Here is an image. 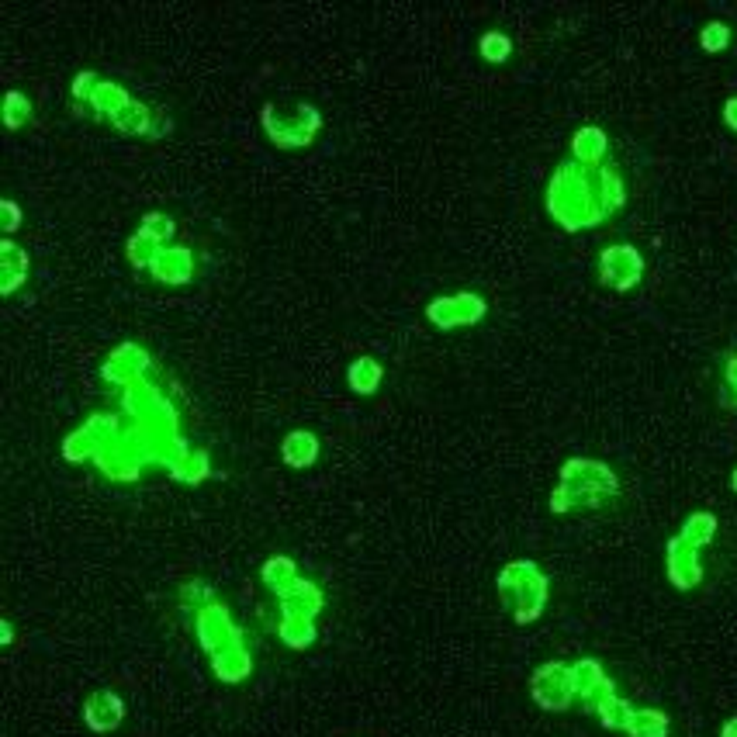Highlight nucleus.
<instances>
[{"mask_svg": "<svg viewBox=\"0 0 737 737\" xmlns=\"http://www.w3.org/2000/svg\"><path fill=\"white\" fill-rule=\"evenodd\" d=\"M277 606H281V616H308V620H315V616L322 613V606H326V596H322V589L312 578H298V582L277 599Z\"/></svg>", "mask_w": 737, "mask_h": 737, "instance_id": "17", "label": "nucleus"}, {"mask_svg": "<svg viewBox=\"0 0 737 737\" xmlns=\"http://www.w3.org/2000/svg\"><path fill=\"white\" fill-rule=\"evenodd\" d=\"M260 125L277 149H302L319 135L322 115L315 104H298L295 111H277L274 104L260 108Z\"/></svg>", "mask_w": 737, "mask_h": 737, "instance_id": "4", "label": "nucleus"}, {"mask_svg": "<svg viewBox=\"0 0 737 737\" xmlns=\"http://www.w3.org/2000/svg\"><path fill=\"white\" fill-rule=\"evenodd\" d=\"M149 274L160 284H187L194 277V253L187 250V246H163V250L156 253Z\"/></svg>", "mask_w": 737, "mask_h": 737, "instance_id": "15", "label": "nucleus"}, {"mask_svg": "<svg viewBox=\"0 0 737 737\" xmlns=\"http://www.w3.org/2000/svg\"><path fill=\"white\" fill-rule=\"evenodd\" d=\"M118 433H122V419H118L115 412H94L84 426H77V430L63 440V457L70 464L97 461V454H101Z\"/></svg>", "mask_w": 737, "mask_h": 737, "instance_id": "5", "label": "nucleus"}, {"mask_svg": "<svg viewBox=\"0 0 737 737\" xmlns=\"http://www.w3.org/2000/svg\"><path fill=\"white\" fill-rule=\"evenodd\" d=\"M620 495V478L606 461L596 457H571L558 471V488L551 492V513H578V509H599L606 499Z\"/></svg>", "mask_w": 737, "mask_h": 737, "instance_id": "2", "label": "nucleus"}, {"mask_svg": "<svg viewBox=\"0 0 737 737\" xmlns=\"http://www.w3.org/2000/svg\"><path fill=\"white\" fill-rule=\"evenodd\" d=\"M194 634H198V644L208 651V658L225 648H236V644H246L243 641V627H239L236 620H232L229 606L225 603H212L208 609H201L198 616H194Z\"/></svg>", "mask_w": 737, "mask_h": 737, "instance_id": "8", "label": "nucleus"}, {"mask_svg": "<svg viewBox=\"0 0 737 737\" xmlns=\"http://www.w3.org/2000/svg\"><path fill=\"white\" fill-rule=\"evenodd\" d=\"M727 45H731V25H727V21H706V25L699 28V49L703 52L717 56Z\"/></svg>", "mask_w": 737, "mask_h": 737, "instance_id": "34", "label": "nucleus"}, {"mask_svg": "<svg viewBox=\"0 0 737 737\" xmlns=\"http://www.w3.org/2000/svg\"><path fill=\"white\" fill-rule=\"evenodd\" d=\"M623 734H627V737H668V734H672V720H668L665 710H654V706H637Z\"/></svg>", "mask_w": 737, "mask_h": 737, "instance_id": "22", "label": "nucleus"}, {"mask_svg": "<svg viewBox=\"0 0 737 737\" xmlns=\"http://www.w3.org/2000/svg\"><path fill=\"white\" fill-rule=\"evenodd\" d=\"M129 104H132L129 90H125L122 84H115V80H101L94 90V97H90V111H94L97 118H108V122L122 108H129Z\"/></svg>", "mask_w": 737, "mask_h": 737, "instance_id": "21", "label": "nucleus"}, {"mask_svg": "<svg viewBox=\"0 0 737 737\" xmlns=\"http://www.w3.org/2000/svg\"><path fill=\"white\" fill-rule=\"evenodd\" d=\"M149 371H153V357H149V350L139 347V343H118V347L108 353V360L101 364V378L122 391L146 381Z\"/></svg>", "mask_w": 737, "mask_h": 737, "instance_id": "10", "label": "nucleus"}, {"mask_svg": "<svg viewBox=\"0 0 737 737\" xmlns=\"http://www.w3.org/2000/svg\"><path fill=\"white\" fill-rule=\"evenodd\" d=\"M499 585L502 603L513 609V620L526 627V623H537L547 609V596H551V582L540 571L537 561H509L506 568L495 578Z\"/></svg>", "mask_w": 737, "mask_h": 737, "instance_id": "3", "label": "nucleus"}, {"mask_svg": "<svg viewBox=\"0 0 737 737\" xmlns=\"http://www.w3.org/2000/svg\"><path fill=\"white\" fill-rule=\"evenodd\" d=\"M665 571H668V582L682 592L696 589V585L703 582V561H699V551L693 544H686L679 533L665 544Z\"/></svg>", "mask_w": 737, "mask_h": 737, "instance_id": "12", "label": "nucleus"}, {"mask_svg": "<svg viewBox=\"0 0 737 737\" xmlns=\"http://www.w3.org/2000/svg\"><path fill=\"white\" fill-rule=\"evenodd\" d=\"M139 232H146L153 243L170 246V239L177 236V222L167 212H146V215H142V222H139Z\"/></svg>", "mask_w": 737, "mask_h": 737, "instance_id": "32", "label": "nucleus"}, {"mask_svg": "<svg viewBox=\"0 0 737 737\" xmlns=\"http://www.w3.org/2000/svg\"><path fill=\"white\" fill-rule=\"evenodd\" d=\"M212 603H218L215 599V589L208 582H201V578H194V582H184L180 585V606L191 609L194 616L201 613V609H208Z\"/></svg>", "mask_w": 737, "mask_h": 737, "instance_id": "33", "label": "nucleus"}, {"mask_svg": "<svg viewBox=\"0 0 737 737\" xmlns=\"http://www.w3.org/2000/svg\"><path fill=\"white\" fill-rule=\"evenodd\" d=\"M122 720H125V703H122V696L111 693V689H97V693H90L84 699V724L94 734L118 731Z\"/></svg>", "mask_w": 737, "mask_h": 737, "instance_id": "13", "label": "nucleus"}, {"mask_svg": "<svg viewBox=\"0 0 737 737\" xmlns=\"http://www.w3.org/2000/svg\"><path fill=\"white\" fill-rule=\"evenodd\" d=\"M163 246L160 243H153V239L146 236V232H139L135 229L129 239H125V257H129V263L135 270H149L153 267V260H156V253H160Z\"/></svg>", "mask_w": 737, "mask_h": 737, "instance_id": "30", "label": "nucleus"}, {"mask_svg": "<svg viewBox=\"0 0 737 737\" xmlns=\"http://www.w3.org/2000/svg\"><path fill=\"white\" fill-rule=\"evenodd\" d=\"M21 218H25V215H21V205H18V201H14V198H4V201H0V225H4V236H7V239H11L14 232L21 229Z\"/></svg>", "mask_w": 737, "mask_h": 737, "instance_id": "37", "label": "nucleus"}, {"mask_svg": "<svg viewBox=\"0 0 737 737\" xmlns=\"http://www.w3.org/2000/svg\"><path fill=\"white\" fill-rule=\"evenodd\" d=\"M731 492H734V495H737V468H734V471H731Z\"/></svg>", "mask_w": 737, "mask_h": 737, "instance_id": "43", "label": "nucleus"}, {"mask_svg": "<svg viewBox=\"0 0 737 737\" xmlns=\"http://www.w3.org/2000/svg\"><path fill=\"white\" fill-rule=\"evenodd\" d=\"M724 125L731 132H737V97H727L724 101Z\"/></svg>", "mask_w": 737, "mask_h": 737, "instance_id": "40", "label": "nucleus"}, {"mask_svg": "<svg viewBox=\"0 0 737 737\" xmlns=\"http://www.w3.org/2000/svg\"><path fill=\"white\" fill-rule=\"evenodd\" d=\"M281 457H284V464L295 471L312 468V464L319 461V436L312 430H291L281 440Z\"/></svg>", "mask_w": 737, "mask_h": 737, "instance_id": "19", "label": "nucleus"}, {"mask_svg": "<svg viewBox=\"0 0 737 737\" xmlns=\"http://www.w3.org/2000/svg\"><path fill=\"white\" fill-rule=\"evenodd\" d=\"M571 675H575V693L589 713H596L609 696H616V682L609 679L606 668L596 658H578L571 665Z\"/></svg>", "mask_w": 737, "mask_h": 737, "instance_id": "11", "label": "nucleus"}, {"mask_svg": "<svg viewBox=\"0 0 737 737\" xmlns=\"http://www.w3.org/2000/svg\"><path fill=\"white\" fill-rule=\"evenodd\" d=\"M634 710H637V706L630 703V699L609 696L606 703L596 710V717H599V724H603L606 731H627V724H630V717H634Z\"/></svg>", "mask_w": 737, "mask_h": 737, "instance_id": "29", "label": "nucleus"}, {"mask_svg": "<svg viewBox=\"0 0 737 737\" xmlns=\"http://www.w3.org/2000/svg\"><path fill=\"white\" fill-rule=\"evenodd\" d=\"M530 696H533V703L547 713L568 710L578 699L571 665H564V661H547V665H540L537 672L530 675Z\"/></svg>", "mask_w": 737, "mask_h": 737, "instance_id": "6", "label": "nucleus"}, {"mask_svg": "<svg viewBox=\"0 0 737 737\" xmlns=\"http://www.w3.org/2000/svg\"><path fill=\"white\" fill-rule=\"evenodd\" d=\"M724 391H731L737 398V347L724 353Z\"/></svg>", "mask_w": 737, "mask_h": 737, "instance_id": "38", "label": "nucleus"}, {"mask_svg": "<svg viewBox=\"0 0 737 737\" xmlns=\"http://www.w3.org/2000/svg\"><path fill=\"white\" fill-rule=\"evenodd\" d=\"M381 381H385V371H381V364L374 357H357L347 367V385L357 395H374L381 388Z\"/></svg>", "mask_w": 737, "mask_h": 737, "instance_id": "23", "label": "nucleus"}, {"mask_svg": "<svg viewBox=\"0 0 737 737\" xmlns=\"http://www.w3.org/2000/svg\"><path fill=\"white\" fill-rule=\"evenodd\" d=\"M260 578H263V585H267L270 592H274L277 599L284 596V592L291 589V585L298 582V564L288 558V554H274V558H267L263 561V568H260Z\"/></svg>", "mask_w": 737, "mask_h": 737, "instance_id": "20", "label": "nucleus"}, {"mask_svg": "<svg viewBox=\"0 0 737 737\" xmlns=\"http://www.w3.org/2000/svg\"><path fill=\"white\" fill-rule=\"evenodd\" d=\"M32 122V101L25 90H7L4 94V125L11 132H18L21 125Z\"/></svg>", "mask_w": 737, "mask_h": 737, "instance_id": "31", "label": "nucleus"}, {"mask_svg": "<svg viewBox=\"0 0 737 737\" xmlns=\"http://www.w3.org/2000/svg\"><path fill=\"white\" fill-rule=\"evenodd\" d=\"M547 212L568 232L603 225L609 212L603 208V198H599L596 170H585L582 163L564 160L554 170L551 184H547Z\"/></svg>", "mask_w": 737, "mask_h": 737, "instance_id": "1", "label": "nucleus"}, {"mask_svg": "<svg viewBox=\"0 0 737 737\" xmlns=\"http://www.w3.org/2000/svg\"><path fill=\"white\" fill-rule=\"evenodd\" d=\"M641 277H644V257L637 253V246L616 243L599 253V281H603L606 288L630 291L641 284Z\"/></svg>", "mask_w": 737, "mask_h": 737, "instance_id": "9", "label": "nucleus"}, {"mask_svg": "<svg viewBox=\"0 0 737 737\" xmlns=\"http://www.w3.org/2000/svg\"><path fill=\"white\" fill-rule=\"evenodd\" d=\"M596 180H599V198H603V208L609 215H616L623 205H627V184H623V174L613 167V163H606V167L596 170Z\"/></svg>", "mask_w": 737, "mask_h": 737, "instance_id": "26", "label": "nucleus"}, {"mask_svg": "<svg viewBox=\"0 0 737 737\" xmlns=\"http://www.w3.org/2000/svg\"><path fill=\"white\" fill-rule=\"evenodd\" d=\"M488 315V302L478 291H457V295H440L426 305V319L433 322L436 329L450 333V329H464V326H478Z\"/></svg>", "mask_w": 737, "mask_h": 737, "instance_id": "7", "label": "nucleus"}, {"mask_svg": "<svg viewBox=\"0 0 737 737\" xmlns=\"http://www.w3.org/2000/svg\"><path fill=\"white\" fill-rule=\"evenodd\" d=\"M720 737H737V717L724 720V727H720Z\"/></svg>", "mask_w": 737, "mask_h": 737, "instance_id": "42", "label": "nucleus"}, {"mask_svg": "<svg viewBox=\"0 0 737 737\" xmlns=\"http://www.w3.org/2000/svg\"><path fill=\"white\" fill-rule=\"evenodd\" d=\"M208 475H212V457H208V450H205V447H198V450L191 447V450H187V454L174 464V468H170V478H174V481H184V485H201V481H205Z\"/></svg>", "mask_w": 737, "mask_h": 737, "instance_id": "24", "label": "nucleus"}, {"mask_svg": "<svg viewBox=\"0 0 737 737\" xmlns=\"http://www.w3.org/2000/svg\"><path fill=\"white\" fill-rule=\"evenodd\" d=\"M478 52L488 59V63H506L513 56V39L506 32H485L478 42Z\"/></svg>", "mask_w": 737, "mask_h": 737, "instance_id": "35", "label": "nucleus"}, {"mask_svg": "<svg viewBox=\"0 0 737 737\" xmlns=\"http://www.w3.org/2000/svg\"><path fill=\"white\" fill-rule=\"evenodd\" d=\"M717 516L706 513V509H699V513H689L686 523H682L679 537L686 540V544H693L696 551H703V547L713 544V537H717Z\"/></svg>", "mask_w": 737, "mask_h": 737, "instance_id": "28", "label": "nucleus"}, {"mask_svg": "<svg viewBox=\"0 0 737 737\" xmlns=\"http://www.w3.org/2000/svg\"><path fill=\"white\" fill-rule=\"evenodd\" d=\"M277 637H281L288 648L305 651L315 644L319 630H315V620H308V616H281V623H277Z\"/></svg>", "mask_w": 737, "mask_h": 737, "instance_id": "27", "label": "nucleus"}, {"mask_svg": "<svg viewBox=\"0 0 737 737\" xmlns=\"http://www.w3.org/2000/svg\"><path fill=\"white\" fill-rule=\"evenodd\" d=\"M97 84H101V77H97L94 70L77 73V77H73V87H70L73 101H77V104H87V108H90V97H94Z\"/></svg>", "mask_w": 737, "mask_h": 737, "instance_id": "36", "label": "nucleus"}, {"mask_svg": "<svg viewBox=\"0 0 737 737\" xmlns=\"http://www.w3.org/2000/svg\"><path fill=\"white\" fill-rule=\"evenodd\" d=\"M606 153H609V135L599 125H582V129L571 135V160L582 163L585 170L606 167Z\"/></svg>", "mask_w": 737, "mask_h": 737, "instance_id": "16", "label": "nucleus"}, {"mask_svg": "<svg viewBox=\"0 0 737 737\" xmlns=\"http://www.w3.org/2000/svg\"><path fill=\"white\" fill-rule=\"evenodd\" d=\"M170 132H174V122H170V115H167V111L156 108V115H153V132H149V139H167Z\"/></svg>", "mask_w": 737, "mask_h": 737, "instance_id": "39", "label": "nucleus"}, {"mask_svg": "<svg viewBox=\"0 0 737 737\" xmlns=\"http://www.w3.org/2000/svg\"><path fill=\"white\" fill-rule=\"evenodd\" d=\"M28 270H32V257L25 246L7 236L0 239V295H14L28 281Z\"/></svg>", "mask_w": 737, "mask_h": 737, "instance_id": "14", "label": "nucleus"}, {"mask_svg": "<svg viewBox=\"0 0 737 737\" xmlns=\"http://www.w3.org/2000/svg\"><path fill=\"white\" fill-rule=\"evenodd\" d=\"M212 672L218 682H225V686H239V682L250 679V672H253L250 648H246V644H236V648L212 654Z\"/></svg>", "mask_w": 737, "mask_h": 737, "instance_id": "18", "label": "nucleus"}, {"mask_svg": "<svg viewBox=\"0 0 737 737\" xmlns=\"http://www.w3.org/2000/svg\"><path fill=\"white\" fill-rule=\"evenodd\" d=\"M0 641H4L7 648H11V644H14V623H11V620L0 623Z\"/></svg>", "mask_w": 737, "mask_h": 737, "instance_id": "41", "label": "nucleus"}, {"mask_svg": "<svg viewBox=\"0 0 737 737\" xmlns=\"http://www.w3.org/2000/svg\"><path fill=\"white\" fill-rule=\"evenodd\" d=\"M153 115H156V108H149V104H142L132 97V104L118 111V115L111 118V125H115L122 135H146L149 139V132H153Z\"/></svg>", "mask_w": 737, "mask_h": 737, "instance_id": "25", "label": "nucleus"}]
</instances>
